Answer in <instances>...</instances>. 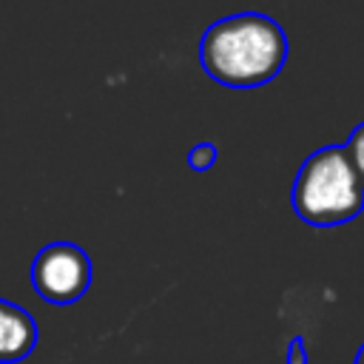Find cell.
I'll use <instances>...</instances> for the list:
<instances>
[{
	"label": "cell",
	"instance_id": "obj_2",
	"mask_svg": "<svg viewBox=\"0 0 364 364\" xmlns=\"http://www.w3.org/2000/svg\"><path fill=\"white\" fill-rule=\"evenodd\" d=\"M290 205L313 228H336L364 210V182L355 176L344 145H324L301 162Z\"/></svg>",
	"mask_w": 364,
	"mask_h": 364
},
{
	"label": "cell",
	"instance_id": "obj_6",
	"mask_svg": "<svg viewBox=\"0 0 364 364\" xmlns=\"http://www.w3.org/2000/svg\"><path fill=\"white\" fill-rule=\"evenodd\" d=\"M216 159H219V151H216L213 142H196V145L188 151V165H191L193 171H199V173L210 171V168L216 165Z\"/></svg>",
	"mask_w": 364,
	"mask_h": 364
},
{
	"label": "cell",
	"instance_id": "obj_5",
	"mask_svg": "<svg viewBox=\"0 0 364 364\" xmlns=\"http://www.w3.org/2000/svg\"><path fill=\"white\" fill-rule=\"evenodd\" d=\"M344 154H347V159H350L355 176L364 182V122H358V125L350 131L347 145H344Z\"/></svg>",
	"mask_w": 364,
	"mask_h": 364
},
{
	"label": "cell",
	"instance_id": "obj_7",
	"mask_svg": "<svg viewBox=\"0 0 364 364\" xmlns=\"http://www.w3.org/2000/svg\"><path fill=\"white\" fill-rule=\"evenodd\" d=\"M287 364H307V347L301 336H293L287 344Z\"/></svg>",
	"mask_w": 364,
	"mask_h": 364
},
{
	"label": "cell",
	"instance_id": "obj_3",
	"mask_svg": "<svg viewBox=\"0 0 364 364\" xmlns=\"http://www.w3.org/2000/svg\"><path fill=\"white\" fill-rule=\"evenodd\" d=\"M31 287L48 304H74L91 287V259L74 242H51L31 262Z\"/></svg>",
	"mask_w": 364,
	"mask_h": 364
},
{
	"label": "cell",
	"instance_id": "obj_8",
	"mask_svg": "<svg viewBox=\"0 0 364 364\" xmlns=\"http://www.w3.org/2000/svg\"><path fill=\"white\" fill-rule=\"evenodd\" d=\"M355 364H364V344H361L358 353H355Z\"/></svg>",
	"mask_w": 364,
	"mask_h": 364
},
{
	"label": "cell",
	"instance_id": "obj_4",
	"mask_svg": "<svg viewBox=\"0 0 364 364\" xmlns=\"http://www.w3.org/2000/svg\"><path fill=\"white\" fill-rule=\"evenodd\" d=\"M40 330L34 316L17 301L0 299V364H20L37 347Z\"/></svg>",
	"mask_w": 364,
	"mask_h": 364
},
{
	"label": "cell",
	"instance_id": "obj_1",
	"mask_svg": "<svg viewBox=\"0 0 364 364\" xmlns=\"http://www.w3.org/2000/svg\"><path fill=\"white\" fill-rule=\"evenodd\" d=\"M284 60L287 34L262 11L222 17L210 23L199 40L202 71L228 88H259L279 77Z\"/></svg>",
	"mask_w": 364,
	"mask_h": 364
}]
</instances>
